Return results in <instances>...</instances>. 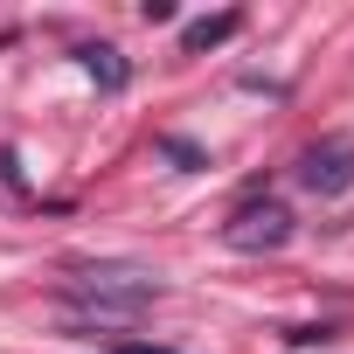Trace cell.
<instances>
[{
    "label": "cell",
    "instance_id": "2",
    "mask_svg": "<svg viewBox=\"0 0 354 354\" xmlns=\"http://www.w3.org/2000/svg\"><path fill=\"white\" fill-rule=\"evenodd\" d=\"M292 209L285 202H271V195H250V202H236V216L223 223V243L230 250H250V257H264V250H285L292 243Z\"/></svg>",
    "mask_w": 354,
    "mask_h": 354
},
{
    "label": "cell",
    "instance_id": "1",
    "mask_svg": "<svg viewBox=\"0 0 354 354\" xmlns=\"http://www.w3.org/2000/svg\"><path fill=\"white\" fill-rule=\"evenodd\" d=\"M70 299H77V306H91V313L125 319V313H146V306L160 299V278H153V271H139V264H91V271H77V278H70Z\"/></svg>",
    "mask_w": 354,
    "mask_h": 354
},
{
    "label": "cell",
    "instance_id": "7",
    "mask_svg": "<svg viewBox=\"0 0 354 354\" xmlns=\"http://www.w3.org/2000/svg\"><path fill=\"white\" fill-rule=\"evenodd\" d=\"M118 354H174V347H146V340H118Z\"/></svg>",
    "mask_w": 354,
    "mask_h": 354
},
{
    "label": "cell",
    "instance_id": "6",
    "mask_svg": "<svg viewBox=\"0 0 354 354\" xmlns=\"http://www.w3.org/2000/svg\"><path fill=\"white\" fill-rule=\"evenodd\" d=\"M174 160H181V167H202V146H188V139H160Z\"/></svg>",
    "mask_w": 354,
    "mask_h": 354
},
{
    "label": "cell",
    "instance_id": "4",
    "mask_svg": "<svg viewBox=\"0 0 354 354\" xmlns=\"http://www.w3.org/2000/svg\"><path fill=\"white\" fill-rule=\"evenodd\" d=\"M243 28V15H209V21H188L181 28V56H202V49H223L230 35Z\"/></svg>",
    "mask_w": 354,
    "mask_h": 354
},
{
    "label": "cell",
    "instance_id": "3",
    "mask_svg": "<svg viewBox=\"0 0 354 354\" xmlns=\"http://www.w3.org/2000/svg\"><path fill=\"white\" fill-rule=\"evenodd\" d=\"M299 188L306 195H347L354 188V139L333 132V139H313L299 153Z\"/></svg>",
    "mask_w": 354,
    "mask_h": 354
},
{
    "label": "cell",
    "instance_id": "5",
    "mask_svg": "<svg viewBox=\"0 0 354 354\" xmlns=\"http://www.w3.org/2000/svg\"><path fill=\"white\" fill-rule=\"evenodd\" d=\"M77 63H84L104 91H125V84H132V70H125V56H118L111 42H84V49H77Z\"/></svg>",
    "mask_w": 354,
    "mask_h": 354
}]
</instances>
